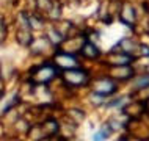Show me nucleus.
I'll list each match as a JSON object with an SVG mask.
<instances>
[{
	"label": "nucleus",
	"mask_w": 149,
	"mask_h": 141,
	"mask_svg": "<svg viewBox=\"0 0 149 141\" xmlns=\"http://www.w3.org/2000/svg\"><path fill=\"white\" fill-rule=\"evenodd\" d=\"M115 91V83L111 80H100V82L96 85V92L97 94H102V96H107L110 92Z\"/></svg>",
	"instance_id": "obj_2"
},
{
	"label": "nucleus",
	"mask_w": 149,
	"mask_h": 141,
	"mask_svg": "<svg viewBox=\"0 0 149 141\" xmlns=\"http://www.w3.org/2000/svg\"><path fill=\"white\" fill-rule=\"evenodd\" d=\"M57 63L60 64V66H63V67H75L77 66V63H75V60L72 58L71 55H66V53H60L57 55Z\"/></svg>",
	"instance_id": "obj_4"
},
{
	"label": "nucleus",
	"mask_w": 149,
	"mask_h": 141,
	"mask_svg": "<svg viewBox=\"0 0 149 141\" xmlns=\"http://www.w3.org/2000/svg\"><path fill=\"white\" fill-rule=\"evenodd\" d=\"M54 74H55L54 67H50V66H44L42 69L35 75V78L38 80V82H47V80H50L52 77H54Z\"/></svg>",
	"instance_id": "obj_3"
},
{
	"label": "nucleus",
	"mask_w": 149,
	"mask_h": 141,
	"mask_svg": "<svg viewBox=\"0 0 149 141\" xmlns=\"http://www.w3.org/2000/svg\"><path fill=\"white\" fill-rule=\"evenodd\" d=\"M86 74L83 71H79V69H69L64 74V80H66L68 85H74V86H77V85H82L86 82Z\"/></svg>",
	"instance_id": "obj_1"
},
{
	"label": "nucleus",
	"mask_w": 149,
	"mask_h": 141,
	"mask_svg": "<svg viewBox=\"0 0 149 141\" xmlns=\"http://www.w3.org/2000/svg\"><path fill=\"white\" fill-rule=\"evenodd\" d=\"M82 53L85 56H88V58H96V56L99 55V50H97V47H96V46L86 42L85 46H83V49H82Z\"/></svg>",
	"instance_id": "obj_5"
},
{
	"label": "nucleus",
	"mask_w": 149,
	"mask_h": 141,
	"mask_svg": "<svg viewBox=\"0 0 149 141\" xmlns=\"http://www.w3.org/2000/svg\"><path fill=\"white\" fill-rule=\"evenodd\" d=\"M141 52H144V55H149V49H148L146 46H143V47H141Z\"/></svg>",
	"instance_id": "obj_6"
}]
</instances>
